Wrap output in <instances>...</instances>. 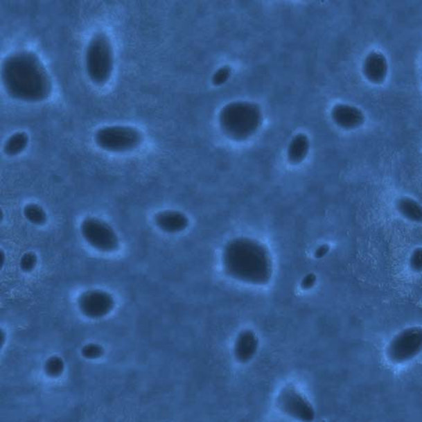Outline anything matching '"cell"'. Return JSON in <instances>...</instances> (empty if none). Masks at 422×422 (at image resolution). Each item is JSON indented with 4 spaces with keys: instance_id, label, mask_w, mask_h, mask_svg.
Returning a JSON list of instances; mask_svg holds the SVG:
<instances>
[{
    "instance_id": "obj_1",
    "label": "cell",
    "mask_w": 422,
    "mask_h": 422,
    "mask_svg": "<svg viewBox=\"0 0 422 422\" xmlns=\"http://www.w3.org/2000/svg\"><path fill=\"white\" fill-rule=\"evenodd\" d=\"M222 265L228 276L245 283L263 285L272 277L269 251L262 243L249 238H237L227 243Z\"/></svg>"
},
{
    "instance_id": "obj_2",
    "label": "cell",
    "mask_w": 422,
    "mask_h": 422,
    "mask_svg": "<svg viewBox=\"0 0 422 422\" xmlns=\"http://www.w3.org/2000/svg\"><path fill=\"white\" fill-rule=\"evenodd\" d=\"M2 80L8 93L17 99L37 102L50 92L48 73L30 53H20L8 58L2 68Z\"/></svg>"
},
{
    "instance_id": "obj_3",
    "label": "cell",
    "mask_w": 422,
    "mask_h": 422,
    "mask_svg": "<svg viewBox=\"0 0 422 422\" xmlns=\"http://www.w3.org/2000/svg\"><path fill=\"white\" fill-rule=\"evenodd\" d=\"M262 122L261 108L250 103H234L225 107L220 114V123L224 133L236 141L253 135Z\"/></svg>"
},
{
    "instance_id": "obj_4",
    "label": "cell",
    "mask_w": 422,
    "mask_h": 422,
    "mask_svg": "<svg viewBox=\"0 0 422 422\" xmlns=\"http://www.w3.org/2000/svg\"><path fill=\"white\" fill-rule=\"evenodd\" d=\"M87 69L96 84H104L112 71V53L109 40L103 33L96 35L88 45Z\"/></svg>"
},
{
    "instance_id": "obj_5",
    "label": "cell",
    "mask_w": 422,
    "mask_h": 422,
    "mask_svg": "<svg viewBox=\"0 0 422 422\" xmlns=\"http://www.w3.org/2000/svg\"><path fill=\"white\" fill-rule=\"evenodd\" d=\"M96 141L100 148L108 152H127L139 145L141 134L131 127H107L96 133Z\"/></svg>"
},
{
    "instance_id": "obj_6",
    "label": "cell",
    "mask_w": 422,
    "mask_h": 422,
    "mask_svg": "<svg viewBox=\"0 0 422 422\" xmlns=\"http://www.w3.org/2000/svg\"><path fill=\"white\" fill-rule=\"evenodd\" d=\"M422 333L419 327L410 328L397 335L389 344V358L393 362L410 361L421 350Z\"/></svg>"
},
{
    "instance_id": "obj_7",
    "label": "cell",
    "mask_w": 422,
    "mask_h": 422,
    "mask_svg": "<svg viewBox=\"0 0 422 422\" xmlns=\"http://www.w3.org/2000/svg\"><path fill=\"white\" fill-rule=\"evenodd\" d=\"M81 231L85 239L96 249L108 252L115 250L118 246V239L115 231L99 219L85 220Z\"/></svg>"
},
{
    "instance_id": "obj_8",
    "label": "cell",
    "mask_w": 422,
    "mask_h": 422,
    "mask_svg": "<svg viewBox=\"0 0 422 422\" xmlns=\"http://www.w3.org/2000/svg\"><path fill=\"white\" fill-rule=\"evenodd\" d=\"M277 405L282 412L301 421L315 419V410L304 396L294 387H285L279 394Z\"/></svg>"
},
{
    "instance_id": "obj_9",
    "label": "cell",
    "mask_w": 422,
    "mask_h": 422,
    "mask_svg": "<svg viewBox=\"0 0 422 422\" xmlns=\"http://www.w3.org/2000/svg\"><path fill=\"white\" fill-rule=\"evenodd\" d=\"M79 305L84 315L91 317H99L111 312L114 306V301L107 292L91 290L81 295Z\"/></svg>"
},
{
    "instance_id": "obj_10",
    "label": "cell",
    "mask_w": 422,
    "mask_h": 422,
    "mask_svg": "<svg viewBox=\"0 0 422 422\" xmlns=\"http://www.w3.org/2000/svg\"><path fill=\"white\" fill-rule=\"evenodd\" d=\"M258 340L252 331H243L236 340L234 355L237 361L247 363L254 358L258 351Z\"/></svg>"
},
{
    "instance_id": "obj_11",
    "label": "cell",
    "mask_w": 422,
    "mask_h": 422,
    "mask_svg": "<svg viewBox=\"0 0 422 422\" xmlns=\"http://www.w3.org/2000/svg\"><path fill=\"white\" fill-rule=\"evenodd\" d=\"M157 226L168 234H176L188 227L189 220L184 213L177 211H165L158 213L155 218Z\"/></svg>"
},
{
    "instance_id": "obj_12",
    "label": "cell",
    "mask_w": 422,
    "mask_h": 422,
    "mask_svg": "<svg viewBox=\"0 0 422 422\" xmlns=\"http://www.w3.org/2000/svg\"><path fill=\"white\" fill-rule=\"evenodd\" d=\"M332 117L337 125L344 129H354L364 122L362 112L358 107L346 104H338L333 108Z\"/></svg>"
},
{
    "instance_id": "obj_13",
    "label": "cell",
    "mask_w": 422,
    "mask_h": 422,
    "mask_svg": "<svg viewBox=\"0 0 422 422\" xmlns=\"http://www.w3.org/2000/svg\"><path fill=\"white\" fill-rule=\"evenodd\" d=\"M364 73L373 83H381L388 73V63L380 53H371L364 63Z\"/></svg>"
},
{
    "instance_id": "obj_14",
    "label": "cell",
    "mask_w": 422,
    "mask_h": 422,
    "mask_svg": "<svg viewBox=\"0 0 422 422\" xmlns=\"http://www.w3.org/2000/svg\"><path fill=\"white\" fill-rule=\"evenodd\" d=\"M310 142L307 135L298 134L290 141L288 148V159L292 164H297L303 161L309 152Z\"/></svg>"
},
{
    "instance_id": "obj_15",
    "label": "cell",
    "mask_w": 422,
    "mask_h": 422,
    "mask_svg": "<svg viewBox=\"0 0 422 422\" xmlns=\"http://www.w3.org/2000/svg\"><path fill=\"white\" fill-rule=\"evenodd\" d=\"M397 208L405 218L412 220V222H421L422 218L421 207L416 200L410 199L409 197H402L398 200Z\"/></svg>"
},
{
    "instance_id": "obj_16",
    "label": "cell",
    "mask_w": 422,
    "mask_h": 422,
    "mask_svg": "<svg viewBox=\"0 0 422 422\" xmlns=\"http://www.w3.org/2000/svg\"><path fill=\"white\" fill-rule=\"evenodd\" d=\"M28 143V137L25 133H17L12 135L5 146V152L10 156H15L24 150Z\"/></svg>"
},
{
    "instance_id": "obj_17",
    "label": "cell",
    "mask_w": 422,
    "mask_h": 422,
    "mask_svg": "<svg viewBox=\"0 0 422 422\" xmlns=\"http://www.w3.org/2000/svg\"><path fill=\"white\" fill-rule=\"evenodd\" d=\"M26 218L35 225H42L46 222V213L39 205L30 204L24 209Z\"/></svg>"
},
{
    "instance_id": "obj_18",
    "label": "cell",
    "mask_w": 422,
    "mask_h": 422,
    "mask_svg": "<svg viewBox=\"0 0 422 422\" xmlns=\"http://www.w3.org/2000/svg\"><path fill=\"white\" fill-rule=\"evenodd\" d=\"M46 373L52 377L59 376L64 371V362L58 356H53L45 364Z\"/></svg>"
},
{
    "instance_id": "obj_19",
    "label": "cell",
    "mask_w": 422,
    "mask_h": 422,
    "mask_svg": "<svg viewBox=\"0 0 422 422\" xmlns=\"http://www.w3.org/2000/svg\"><path fill=\"white\" fill-rule=\"evenodd\" d=\"M231 73V68L228 67H224L218 69L216 72L214 76H213V83L216 86H220L226 83L227 80L230 78Z\"/></svg>"
},
{
    "instance_id": "obj_20",
    "label": "cell",
    "mask_w": 422,
    "mask_h": 422,
    "mask_svg": "<svg viewBox=\"0 0 422 422\" xmlns=\"http://www.w3.org/2000/svg\"><path fill=\"white\" fill-rule=\"evenodd\" d=\"M103 349L98 344H90L82 349V354L87 358H98L103 354Z\"/></svg>"
},
{
    "instance_id": "obj_21",
    "label": "cell",
    "mask_w": 422,
    "mask_h": 422,
    "mask_svg": "<svg viewBox=\"0 0 422 422\" xmlns=\"http://www.w3.org/2000/svg\"><path fill=\"white\" fill-rule=\"evenodd\" d=\"M37 265V257L33 253H27L23 255L21 261V267L23 270L30 271Z\"/></svg>"
},
{
    "instance_id": "obj_22",
    "label": "cell",
    "mask_w": 422,
    "mask_h": 422,
    "mask_svg": "<svg viewBox=\"0 0 422 422\" xmlns=\"http://www.w3.org/2000/svg\"><path fill=\"white\" fill-rule=\"evenodd\" d=\"M421 249L419 247L413 252L412 257H410V266L416 272H420L421 270Z\"/></svg>"
},
{
    "instance_id": "obj_23",
    "label": "cell",
    "mask_w": 422,
    "mask_h": 422,
    "mask_svg": "<svg viewBox=\"0 0 422 422\" xmlns=\"http://www.w3.org/2000/svg\"><path fill=\"white\" fill-rule=\"evenodd\" d=\"M317 277L315 274H308L301 281V286L304 290H309L315 285Z\"/></svg>"
},
{
    "instance_id": "obj_24",
    "label": "cell",
    "mask_w": 422,
    "mask_h": 422,
    "mask_svg": "<svg viewBox=\"0 0 422 422\" xmlns=\"http://www.w3.org/2000/svg\"><path fill=\"white\" fill-rule=\"evenodd\" d=\"M328 252H330V246L328 245L320 246L315 252V257L317 258H323L328 253Z\"/></svg>"
}]
</instances>
